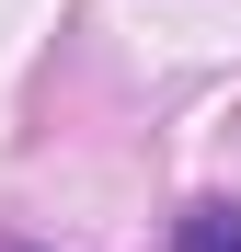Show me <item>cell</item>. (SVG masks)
Masks as SVG:
<instances>
[{"label":"cell","mask_w":241,"mask_h":252,"mask_svg":"<svg viewBox=\"0 0 241 252\" xmlns=\"http://www.w3.org/2000/svg\"><path fill=\"white\" fill-rule=\"evenodd\" d=\"M172 252H241V206H230V195L184 206V218H172Z\"/></svg>","instance_id":"6da1fadb"}]
</instances>
